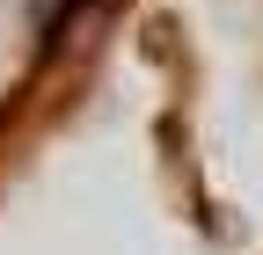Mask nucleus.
Here are the masks:
<instances>
[{
    "label": "nucleus",
    "instance_id": "f257e3e1",
    "mask_svg": "<svg viewBox=\"0 0 263 255\" xmlns=\"http://www.w3.org/2000/svg\"><path fill=\"white\" fill-rule=\"evenodd\" d=\"M81 0H37V22H44V37H59L66 29V15H73Z\"/></svg>",
    "mask_w": 263,
    "mask_h": 255
}]
</instances>
